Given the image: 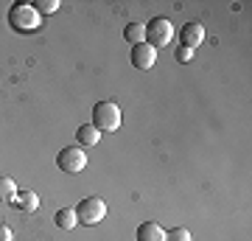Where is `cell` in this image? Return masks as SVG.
I'll list each match as a JSON object with an SVG mask.
<instances>
[{
	"label": "cell",
	"instance_id": "obj_13",
	"mask_svg": "<svg viewBox=\"0 0 252 241\" xmlns=\"http://www.w3.org/2000/svg\"><path fill=\"white\" fill-rule=\"evenodd\" d=\"M17 194V185H14V179L6 177V174H0V202H11V197Z\"/></svg>",
	"mask_w": 252,
	"mask_h": 241
},
{
	"label": "cell",
	"instance_id": "obj_10",
	"mask_svg": "<svg viewBox=\"0 0 252 241\" xmlns=\"http://www.w3.org/2000/svg\"><path fill=\"white\" fill-rule=\"evenodd\" d=\"M76 140H79L81 149H93V146H98L101 132L93 124H84V126H79V129H76Z\"/></svg>",
	"mask_w": 252,
	"mask_h": 241
},
{
	"label": "cell",
	"instance_id": "obj_5",
	"mask_svg": "<svg viewBox=\"0 0 252 241\" xmlns=\"http://www.w3.org/2000/svg\"><path fill=\"white\" fill-rule=\"evenodd\" d=\"M56 166L64 174H79L87 169V152L81 146H64L62 152L56 154Z\"/></svg>",
	"mask_w": 252,
	"mask_h": 241
},
{
	"label": "cell",
	"instance_id": "obj_17",
	"mask_svg": "<svg viewBox=\"0 0 252 241\" xmlns=\"http://www.w3.org/2000/svg\"><path fill=\"white\" fill-rule=\"evenodd\" d=\"M0 241H11V230L3 227V224H0Z\"/></svg>",
	"mask_w": 252,
	"mask_h": 241
},
{
	"label": "cell",
	"instance_id": "obj_6",
	"mask_svg": "<svg viewBox=\"0 0 252 241\" xmlns=\"http://www.w3.org/2000/svg\"><path fill=\"white\" fill-rule=\"evenodd\" d=\"M205 42V28H202V23H185V26L180 28V45L182 48H199V45Z\"/></svg>",
	"mask_w": 252,
	"mask_h": 241
},
{
	"label": "cell",
	"instance_id": "obj_3",
	"mask_svg": "<svg viewBox=\"0 0 252 241\" xmlns=\"http://www.w3.org/2000/svg\"><path fill=\"white\" fill-rule=\"evenodd\" d=\"M76 219H79V224H98L107 219V202L101 197H84L76 205Z\"/></svg>",
	"mask_w": 252,
	"mask_h": 241
},
{
	"label": "cell",
	"instance_id": "obj_1",
	"mask_svg": "<svg viewBox=\"0 0 252 241\" xmlns=\"http://www.w3.org/2000/svg\"><path fill=\"white\" fill-rule=\"evenodd\" d=\"M93 126L98 132H115L121 129V107L115 101H98L93 107Z\"/></svg>",
	"mask_w": 252,
	"mask_h": 241
},
{
	"label": "cell",
	"instance_id": "obj_11",
	"mask_svg": "<svg viewBox=\"0 0 252 241\" xmlns=\"http://www.w3.org/2000/svg\"><path fill=\"white\" fill-rule=\"evenodd\" d=\"M54 222H56V227H62V230H73V227L79 224V219H76V210H73V207H62V210H56Z\"/></svg>",
	"mask_w": 252,
	"mask_h": 241
},
{
	"label": "cell",
	"instance_id": "obj_4",
	"mask_svg": "<svg viewBox=\"0 0 252 241\" xmlns=\"http://www.w3.org/2000/svg\"><path fill=\"white\" fill-rule=\"evenodd\" d=\"M39 14L34 11V6L31 3H14L9 11V23L14 31H34V28H39Z\"/></svg>",
	"mask_w": 252,
	"mask_h": 241
},
{
	"label": "cell",
	"instance_id": "obj_16",
	"mask_svg": "<svg viewBox=\"0 0 252 241\" xmlns=\"http://www.w3.org/2000/svg\"><path fill=\"white\" fill-rule=\"evenodd\" d=\"M174 56H177V62H190V59H193V51H190V48H182V45H180Z\"/></svg>",
	"mask_w": 252,
	"mask_h": 241
},
{
	"label": "cell",
	"instance_id": "obj_14",
	"mask_svg": "<svg viewBox=\"0 0 252 241\" xmlns=\"http://www.w3.org/2000/svg\"><path fill=\"white\" fill-rule=\"evenodd\" d=\"M31 6H34V11L39 17H45V14H54V11L59 9V0H36Z\"/></svg>",
	"mask_w": 252,
	"mask_h": 241
},
{
	"label": "cell",
	"instance_id": "obj_2",
	"mask_svg": "<svg viewBox=\"0 0 252 241\" xmlns=\"http://www.w3.org/2000/svg\"><path fill=\"white\" fill-rule=\"evenodd\" d=\"M146 45H152L154 51L157 48H165V45L174 39V26H171V20L168 17H152L149 23H146Z\"/></svg>",
	"mask_w": 252,
	"mask_h": 241
},
{
	"label": "cell",
	"instance_id": "obj_9",
	"mask_svg": "<svg viewBox=\"0 0 252 241\" xmlns=\"http://www.w3.org/2000/svg\"><path fill=\"white\" fill-rule=\"evenodd\" d=\"M135 239L137 241H165V230L157 222H143L135 230Z\"/></svg>",
	"mask_w": 252,
	"mask_h": 241
},
{
	"label": "cell",
	"instance_id": "obj_8",
	"mask_svg": "<svg viewBox=\"0 0 252 241\" xmlns=\"http://www.w3.org/2000/svg\"><path fill=\"white\" fill-rule=\"evenodd\" d=\"M11 205L17 207L20 213H36L39 210V197L34 191H20V194L11 197Z\"/></svg>",
	"mask_w": 252,
	"mask_h": 241
},
{
	"label": "cell",
	"instance_id": "obj_12",
	"mask_svg": "<svg viewBox=\"0 0 252 241\" xmlns=\"http://www.w3.org/2000/svg\"><path fill=\"white\" fill-rule=\"evenodd\" d=\"M124 39L129 45H140L146 39V28H143V23H129V26L124 28Z\"/></svg>",
	"mask_w": 252,
	"mask_h": 241
},
{
	"label": "cell",
	"instance_id": "obj_15",
	"mask_svg": "<svg viewBox=\"0 0 252 241\" xmlns=\"http://www.w3.org/2000/svg\"><path fill=\"white\" fill-rule=\"evenodd\" d=\"M165 241H193V239H190L188 227H174V230L165 233Z\"/></svg>",
	"mask_w": 252,
	"mask_h": 241
},
{
	"label": "cell",
	"instance_id": "obj_7",
	"mask_svg": "<svg viewBox=\"0 0 252 241\" xmlns=\"http://www.w3.org/2000/svg\"><path fill=\"white\" fill-rule=\"evenodd\" d=\"M154 62H157V51H154L152 45H132V65H135L137 70H149V68H154Z\"/></svg>",
	"mask_w": 252,
	"mask_h": 241
}]
</instances>
